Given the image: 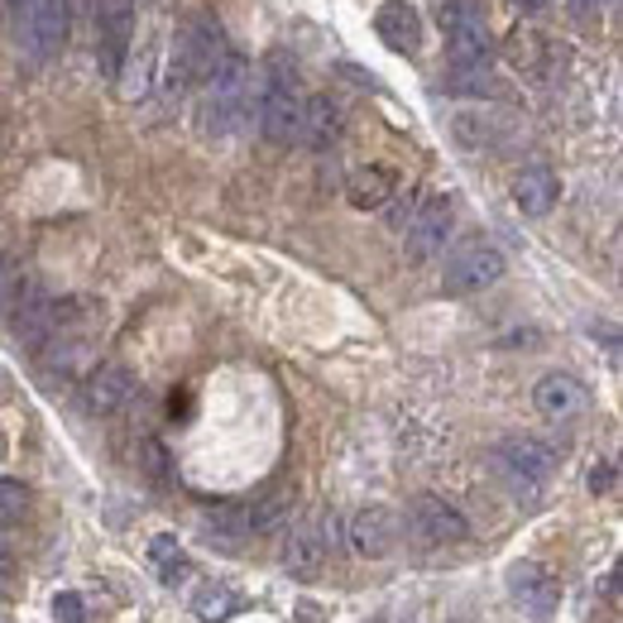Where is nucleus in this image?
<instances>
[{
    "instance_id": "f8f14e48",
    "label": "nucleus",
    "mask_w": 623,
    "mask_h": 623,
    "mask_svg": "<svg viewBox=\"0 0 623 623\" xmlns=\"http://www.w3.org/2000/svg\"><path fill=\"white\" fill-rule=\"evenodd\" d=\"M129 398H135V374L125 365H96L82 384V408L92 417H115Z\"/></svg>"
},
{
    "instance_id": "b1692460",
    "label": "nucleus",
    "mask_w": 623,
    "mask_h": 623,
    "mask_svg": "<svg viewBox=\"0 0 623 623\" xmlns=\"http://www.w3.org/2000/svg\"><path fill=\"white\" fill-rule=\"evenodd\" d=\"M24 283H29V279L20 273V264H14V259H0V316L14 312V302H20Z\"/></svg>"
},
{
    "instance_id": "393cba45",
    "label": "nucleus",
    "mask_w": 623,
    "mask_h": 623,
    "mask_svg": "<svg viewBox=\"0 0 623 623\" xmlns=\"http://www.w3.org/2000/svg\"><path fill=\"white\" fill-rule=\"evenodd\" d=\"M29 509V495H24V485H14V480H0V528L14 523V518H24Z\"/></svg>"
},
{
    "instance_id": "6e6552de",
    "label": "nucleus",
    "mask_w": 623,
    "mask_h": 623,
    "mask_svg": "<svg viewBox=\"0 0 623 623\" xmlns=\"http://www.w3.org/2000/svg\"><path fill=\"white\" fill-rule=\"evenodd\" d=\"M503 269H509V259H503L499 245L466 240V245H456V250H451V259H446L442 288H446V293H456V298L485 293V288H495L503 279Z\"/></svg>"
},
{
    "instance_id": "9d476101",
    "label": "nucleus",
    "mask_w": 623,
    "mask_h": 623,
    "mask_svg": "<svg viewBox=\"0 0 623 623\" xmlns=\"http://www.w3.org/2000/svg\"><path fill=\"white\" fill-rule=\"evenodd\" d=\"M408 523H413V532H417V538H423V542H432V547L466 542V538H470L466 513H460L456 503L437 499V495H417V499L408 503Z\"/></svg>"
},
{
    "instance_id": "9b49d317",
    "label": "nucleus",
    "mask_w": 623,
    "mask_h": 623,
    "mask_svg": "<svg viewBox=\"0 0 623 623\" xmlns=\"http://www.w3.org/2000/svg\"><path fill=\"white\" fill-rule=\"evenodd\" d=\"M509 595H513V604H518V610H523L528 619H538V623L557 619L561 590H557L552 575L538 567V561H518V567H509Z\"/></svg>"
},
{
    "instance_id": "cd10ccee",
    "label": "nucleus",
    "mask_w": 623,
    "mask_h": 623,
    "mask_svg": "<svg viewBox=\"0 0 623 623\" xmlns=\"http://www.w3.org/2000/svg\"><path fill=\"white\" fill-rule=\"evenodd\" d=\"M610 6V0H571V10H575V20H595V14Z\"/></svg>"
},
{
    "instance_id": "bb28decb",
    "label": "nucleus",
    "mask_w": 623,
    "mask_h": 623,
    "mask_svg": "<svg viewBox=\"0 0 623 623\" xmlns=\"http://www.w3.org/2000/svg\"><path fill=\"white\" fill-rule=\"evenodd\" d=\"M590 489H595V495H610V489H614V466H610V460L590 470Z\"/></svg>"
},
{
    "instance_id": "a211bd4d",
    "label": "nucleus",
    "mask_w": 623,
    "mask_h": 623,
    "mask_svg": "<svg viewBox=\"0 0 623 623\" xmlns=\"http://www.w3.org/2000/svg\"><path fill=\"white\" fill-rule=\"evenodd\" d=\"M341 129H345V115H341V106L331 96H308L302 101V135H298V144L326 154V149H336L341 144Z\"/></svg>"
},
{
    "instance_id": "0eeeda50",
    "label": "nucleus",
    "mask_w": 623,
    "mask_h": 623,
    "mask_svg": "<svg viewBox=\"0 0 623 623\" xmlns=\"http://www.w3.org/2000/svg\"><path fill=\"white\" fill-rule=\"evenodd\" d=\"M135 24H139V0H96V63L101 77H121L125 58L135 49Z\"/></svg>"
},
{
    "instance_id": "423d86ee",
    "label": "nucleus",
    "mask_w": 623,
    "mask_h": 623,
    "mask_svg": "<svg viewBox=\"0 0 623 623\" xmlns=\"http://www.w3.org/2000/svg\"><path fill=\"white\" fill-rule=\"evenodd\" d=\"M442 34H446V53H451V68H489L495 58V39H489L485 14L470 6V0H451L442 6Z\"/></svg>"
},
{
    "instance_id": "c85d7f7f",
    "label": "nucleus",
    "mask_w": 623,
    "mask_h": 623,
    "mask_svg": "<svg viewBox=\"0 0 623 623\" xmlns=\"http://www.w3.org/2000/svg\"><path fill=\"white\" fill-rule=\"evenodd\" d=\"M10 561H14V557H10V547H6V542H0V575H6V571H10Z\"/></svg>"
},
{
    "instance_id": "aec40b11",
    "label": "nucleus",
    "mask_w": 623,
    "mask_h": 623,
    "mask_svg": "<svg viewBox=\"0 0 623 623\" xmlns=\"http://www.w3.org/2000/svg\"><path fill=\"white\" fill-rule=\"evenodd\" d=\"M201 538L216 547H240L250 538V509H240V503H216V509L201 513Z\"/></svg>"
},
{
    "instance_id": "4468645a",
    "label": "nucleus",
    "mask_w": 623,
    "mask_h": 623,
    "mask_svg": "<svg viewBox=\"0 0 623 623\" xmlns=\"http://www.w3.org/2000/svg\"><path fill=\"white\" fill-rule=\"evenodd\" d=\"M345 538H351L355 557L380 561V557L394 552V542H398V518H394V509H384V503H370V509H360V513L351 518Z\"/></svg>"
},
{
    "instance_id": "6ab92c4d",
    "label": "nucleus",
    "mask_w": 623,
    "mask_h": 623,
    "mask_svg": "<svg viewBox=\"0 0 623 623\" xmlns=\"http://www.w3.org/2000/svg\"><path fill=\"white\" fill-rule=\"evenodd\" d=\"M513 201H518V211L523 216H547L561 201V178L552 168H523L513 178Z\"/></svg>"
},
{
    "instance_id": "39448f33",
    "label": "nucleus",
    "mask_w": 623,
    "mask_h": 623,
    "mask_svg": "<svg viewBox=\"0 0 623 623\" xmlns=\"http://www.w3.org/2000/svg\"><path fill=\"white\" fill-rule=\"evenodd\" d=\"M495 470L503 475V485H509L518 499H538L542 485L552 480V470H557V451L532 442V437H513V442L495 446Z\"/></svg>"
},
{
    "instance_id": "5701e85b",
    "label": "nucleus",
    "mask_w": 623,
    "mask_h": 623,
    "mask_svg": "<svg viewBox=\"0 0 623 623\" xmlns=\"http://www.w3.org/2000/svg\"><path fill=\"white\" fill-rule=\"evenodd\" d=\"M149 561H154V571H158V581L164 585L187 581V552L178 547V538H168V532L149 542Z\"/></svg>"
},
{
    "instance_id": "f257e3e1",
    "label": "nucleus",
    "mask_w": 623,
    "mask_h": 623,
    "mask_svg": "<svg viewBox=\"0 0 623 623\" xmlns=\"http://www.w3.org/2000/svg\"><path fill=\"white\" fill-rule=\"evenodd\" d=\"M255 121V77L250 63L240 53H230L221 72L207 82V96H201V129L211 139H236L240 129H250Z\"/></svg>"
},
{
    "instance_id": "1a4fd4ad",
    "label": "nucleus",
    "mask_w": 623,
    "mask_h": 623,
    "mask_svg": "<svg viewBox=\"0 0 623 623\" xmlns=\"http://www.w3.org/2000/svg\"><path fill=\"white\" fill-rule=\"evenodd\" d=\"M451 226H456L451 201H446V197H427L423 207L408 216V226H403V250H408L413 264H427L432 255H442Z\"/></svg>"
},
{
    "instance_id": "dca6fc26",
    "label": "nucleus",
    "mask_w": 623,
    "mask_h": 623,
    "mask_svg": "<svg viewBox=\"0 0 623 623\" xmlns=\"http://www.w3.org/2000/svg\"><path fill=\"white\" fill-rule=\"evenodd\" d=\"M503 53H509V63L523 72V77H547L557 63V43L542 34L538 24H513L509 29V39H503Z\"/></svg>"
},
{
    "instance_id": "f03ea898",
    "label": "nucleus",
    "mask_w": 623,
    "mask_h": 623,
    "mask_svg": "<svg viewBox=\"0 0 623 623\" xmlns=\"http://www.w3.org/2000/svg\"><path fill=\"white\" fill-rule=\"evenodd\" d=\"M236 53L226 39V29L211 20V14H193L178 39H173V58H168V82L173 86H207L221 63Z\"/></svg>"
},
{
    "instance_id": "2eb2a0df",
    "label": "nucleus",
    "mask_w": 623,
    "mask_h": 623,
    "mask_svg": "<svg viewBox=\"0 0 623 623\" xmlns=\"http://www.w3.org/2000/svg\"><path fill=\"white\" fill-rule=\"evenodd\" d=\"M326 557H331V547H326V538H322V528H316V518L312 523H302V528H293L283 538V571L293 575V581H316L322 575V567H326Z\"/></svg>"
},
{
    "instance_id": "f3484780",
    "label": "nucleus",
    "mask_w": 623,
    "mask_h": 623,
    "mask_svg": "<svg viewBox=\"0 0 623 623\" xmlns=\"http://www.w3.org/2000/svg\"><path fill=\"white\" fill-rule=\"evenodd\" d=\"M374 34L394 53H417V43H423V14L413 10V0H384L380 14H374Z\"/></svg>"
},
{
    "instance_id": "a878e982",
    "label": "nucleus",
    "mask_w": 623,
    "mask_h": 623,
    "mask_svg": "<svg viewBox=\"0 0 623 623\" xmlns=\"http://www.w3.org/2000/svg\"><path fill=\"white\" fill-rule=\"evenodd\" d=\"M53 614H58V623H86V600L68 590V595L53 600Z\"/></svg>"
},
{
    "instance_id": "7ed1b4c3",
    "label": "nucleus",
    "mask_w": 623,
    "mask_h": 623,
    "mask_svg": "<svg viewBox=\"0 0 623 623\" xmlns=\"http://www.w3.org/2000/svg\"><path fill=\"white\" fill-rule=\"evenodd\" d=\"M259 129L269 144H298L302 135V92H298V63L293 53H273L269 58V86L255 101Z\"/></svg>"
},
{
    "instance_id": "412c9836",
    "label": "nucleus",
    "mask_w": 623,
    "mask_h": 623,
    "mask_svg": "<svg viewBox=\"0 0 623 623\" xmlns=\"http://www.w3.org/2000/svg\"><path fill=\"white\" fill-rule=\"evenodd\" d=\"M345 197H351V207L360 211H380L388 197H394V173L388 168H355L351 173V183H345Z\"/></svg>"
},
{
    "instance_id": "4be33fe9",
    "label": "nucleus",
    "mask_w": 623,
    "mask_h": 623,
    "mask_svg": "<svg viewBox=\"0 0 623 623\" xmlns=\"http://www.w3.org/2000/svg\"><path fill=\"white\" fill-rule=\"evenodd\" d=\"M193 614H197L201 623H226V619L240 614V595H236L230 585L207 581V585H197V595H193Z\"/></svg>"
},
{
    "instance_id": "ddd939ff",
    "label": "nucleus",
    "mask_w": 623,
    "mask_h": 623,
    "mask_svg": "<svg viewBox=\"0 0 623 623\" xmlns=\"http://www.w3.org/2000/svg\"><path fill=\"white\" fill-rule=\"evenodd\" d=\"M532 403H538L547 423H575L590 408V388L575 374H542L538 388H532Z\"/></svg>"
},
{
    "instance_id": "20e7f679",
    "label": "nucleus",
    "mask_w": 623,
    "mask_h": 623,
    "mask_svg": "<svg viewBox=\"0 0 623 623\" xmlns=\"http://www.w3.org/2000/svg\"><path fill=\"white\" fill-rule=\"evenodd\" d=\"M14 20H20L24 53L34 58V63H49V58L63 53L72 39V0H24V6L14 10Z\"/></svg>"
}]
</instances>
